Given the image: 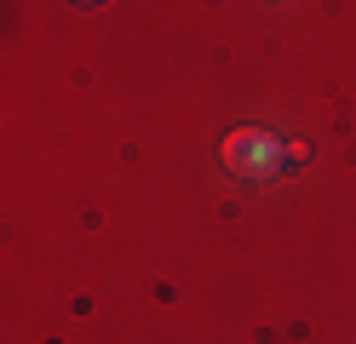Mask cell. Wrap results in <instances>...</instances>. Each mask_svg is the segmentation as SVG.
<instances>
[{"instance_id":"obj_1","label":"cell","mask_w":356,"mask_h":344,"mask_svg":"<svg viewBox=\"0 0 356 344\" xmlns=\"http://www.w3.org/2000/svg\"><path fill=\"white\" fill-rule=\"evenodd\" d=\"M218 161H225L230 178L264 183V178H276L287 167V144L270 126H236V132H225V144H218Z\"/></svg>"},{"instance_id":"obj_2","label":"cell","mask_w":356,"mask_h":344,"mask_svg":"<svg viewBox=\"0 0 356 344\" xmlns=\"http://www.w3.org/2000/svg\"><path fill=\"white\" fill-rule=\"evenodd\" d=\"M81 6H98V0H81Z\"/></svg>"}]
</instances>
